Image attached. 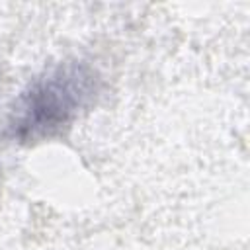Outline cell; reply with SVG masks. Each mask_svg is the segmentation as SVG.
I'll return each instance as SVG.
<instances>
[{
    "label": "cell",
    "instance_id": "obj_1",
    "mask_svg": "<svg viewBox=\"0 0 250 250\" xmlns=\"http://www.w3.org/2000/svg\"><path fill=\"white\" fill-rule=\"evenodd\" d=\"M86 76L76 68L59 70L25 92L12 113L10 125L16 133H35L57 127L68 119L84 96Z\"/></svg>",
    "mask_w": 250,
    "mask_h": 250
}]
</instances>
